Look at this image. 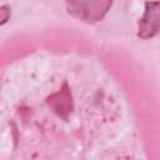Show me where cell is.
I'll list each match as a JSON object with an SVG mask.
<instances>
[{
	"instance_id": "7a4b0ae2",
	"label": "cell",
	"mask_w": 160,
	"mask_h": 160,
	"mask_svg": "<svg viewBox=\"0 0 160 160\" xmlns=\"http://www.w3.org/2000/svg\"><path fill=\"white\" fill-rule=\"evenodd\" d=\"M160 4L159 1H148L145 4V11L139 20L138 36L141 39L154 38L159 32L160 26Z\"/></svg>"
},
{
	"instance_id": "277c9868",
	"label": "cell",
	"mask_w": 160,
	"mask_h": 160,
	"mask_svg": "<svg viewBox=\"0 0 160 160\" xmlns=\"http://www.w3.org/2000/svg\"><path fill=\"white\" fill-rule=\"evenodd\" d=\"M11 16V9L8 5H2L0 6V26L4 25Z\"/></svg>"
},
{
	"instance_id": "3957f363",
	"label": "cell",
	"mask_w": 160,
	"mask_h": 160,
	"mask_svg": "<svg viewBox=\"0 0 160 160\" xmlns=\"http://www.w3.org/2000/svg\"><path fill=\"white\" fill-rule=\"evenodd\" d=\"M48 104L52 108V110L60 118H64V119L68 118V115L72 111V96L66 82L62 85V88L59 91L49 96Z\"/></svg>"
},
{
	"instance_id": "6da1fadb",
	"label": "cell",
	"mask_w": 160,
	"mask_h": 160,
	"mask_svg": "<svg viewBox=\"0 0 160 160\" xmlns=\"http://www.w3.org/2000/svg\"><path fill=\"white\" fill-rule=\"evenodd\" d=\"M68 12L85 22H98L104 19L112 0H65Z\"/></svg>"
}]
</instances>
